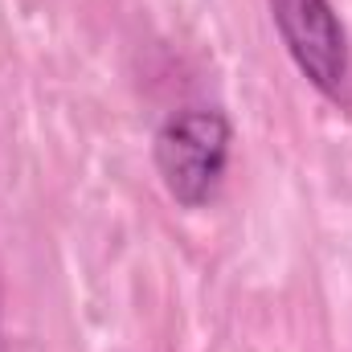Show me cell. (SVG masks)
Listing matches in <instances>:
<instances>
[{"label":"cell","mask_w":352,"mask_h":352,"mask_svg":"<svg viewBox=\"0 0 352 352\" xmlns=\"http://www.w3.org/2000/svg\"><path fill=\"white\" fill-rule=\"evenodd\" d=\"M234 123L221 107H180L152 135V164L180 209H205L230 173Z\"/></svg>","instance_id":"6da1fadb"},{"label":"cell","mask_w":352,"mask_h":352,"mask_svg":"<svg viewBox=\"0 0 352 352\" xmlns=\"http://www.w3.org/2000/svg\"><path fill=\"white\" fill-rule=\"evenodd\" d=\"M278 41L307 87L352 111V41L332 0H266Z\"/></svg>","instance_id":"7a4b0ae2"},{"label":"cell","mask_w":352,"mask_h":352,"mask_svg":"<svg viewBox=\"0 0 352 352\" xmlns=\"http://www.w3.org/2000/svg\"><path fill=\"white\" fill-rule=\"evenodd\" d=\"M0 352H8V349H4V328H0Z\"/></svg>","instance_id":"3957f363"}]
</instances>
